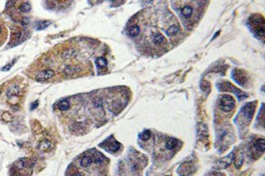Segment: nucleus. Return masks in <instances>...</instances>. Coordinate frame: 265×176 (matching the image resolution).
<instances>
[{
	"label": "nucleus",
	"instance_id": "10",
	"mask_svg": "<svg viewBox=\"0 0 265 176\" xmlns=\"http://www.w3.org/2000/svg\"><path fill=\"white\" fill-rule=\"evenodd\" d=\"M180 12H181V14L183 15L185 18L188 19V18H190L191 15L193 14V8L190 7V6H185V7H183L181 10H180Z\"/></svg>",
	"mask_w": 265,
	"mask_h": 176
},
{
	"label": "nucleus",
	"instance_id": "18",
	"mask_svg": "<svg viewBox=\"0 0 265 176\" xmlns=\"http://www.w3.org/2000/svg\"><path fill=\"white\" fill-rule=\"evenodd\" d=\"M164 36H163L162 34H155L154 37H153V42H154V43L157 44V45L162 44L164 42Z\"/></svg>",
	"mask_w": 265,
	"mask_h": 176
},
{
	"label": "nucleus",
	"instance_id": "4",
	"mask_svg": "<svg viewBox=\"0 0 265 176\" xmlns=\"http://www.w3.org/2000/svg\"><path fill=\"white\" fill-rule=\"evenodd\" d=\"M54 75V71H52V70H44V71H40L39 73L35 76V79L37 81H41V82L42 81H46V80H48L50 78H53Z\"/></svg>",
	"mask_w": 265,
	"mask_h": 176
},
{
	"label": "nucleus",
	"instance_id": "15",
	"mask_svg": "<svg viewBox=\"0 0 265 176\" xmlns=\"http://www.w3.org/2000/svg\"><path fill=\"white\" fill-rule=\"evenodd\" d=\"M244 110H245L246 116L248 119H251L252 116H253V113H254V107L253 106H249V105H246Z\"/></svg>",
	"mask_w": 265,
	"mask_h": 176
},
{
	"label": "nucleus",
	"instance_id": "12",
	"mask_svg": "<svg viewBox=\"0 0 265 176\" xmlns=\"http://www.w3.org/2000/svg\"><path fill=\"white\" fill-rule=\"evenodd\" d=\"M50 25V22L49 20H44V21H38L34 24V27L38 30H43L45 29L47 27H49Z\"/></svg>",
	"mask_w": 265,
	"mask_h": 176
},
{
	"label": "nucleus",
	"instance_id": "2",
	"mask_svg": "<svg viewBox=\"0 0 265 176\" xmlns=\"http://www.w3.org/2000/svg\"><path fill=\"white\" fill-rule=\"evenodd\" d=\"M234 105H235V102H234V100L231 96L224 95L220 100L221 109L226 111V112L231 111V109L234 108Z\"/></svg>",
	"mask_w": 265,
	"mask_h": 176
},
{
	"label": "nucleus",
	"instance_id": "9",
	"mask_svg": "<svg viewBox=\"0 0 265 176\" xmlns=\"http://www.w3.org/2000/svg\"><path fill=\"white\" fill-rule=\"evenodd\" d=\"M92 159H91V157L89 156H84L81 159V161H80V165L82 166V167H88V166H90L91 164H92Z\"/></svg>",
	"mask_w": 265,
	"mask_h": 176
},
{
	"label": "nucleus",
	"instance_id": "5",
	"mask_svg": "<svg viewBox=\"0 0 265 176\" xmlns=\"http://www.w3.org/2000/svg\"><path fill=\"white\" fill-rule=\"evenodd\" d=\"M7 36V30L5 28L4 23L0 20V46L4 43Z\"/></svg>",
	"mask_w": 265,
	"mask_h": 176
},
{
	"label": "nucleus",
	"instance_id": "7",
	"mask_svg": "<svg viewBox=\"0 0 265 176\" xmlns=\"http://www.w3.org/2000/svg\"><path fill=\"white\" fill-rule=\"evenodd\" d=\"M119 149H120V144H119L117 141H115V140L108 143V144H107V150L110 151V152H118Z\"/></svg>",
	"mask_w": 265,
	"mask_h": 176
},
{
	"label": "nucleus",
	"instance_id": "3",
	"mask_svg": "<svg viewBox=\"0 0 265 176\" xmlns=\"http://www.w3.org/2000/svg\"><path fill=\"white\" fill-rule=\"evenodd\" d=\"M232 78L241 86H245L247 82V76L245 72L241 70H234L232 71Z\"/></svg>",
	"mask_w": 265,
	"mask_h": 176
},
{
	"label": "nucleus",
	"instance_id": "20",
	"mask_svg": "<svg viewBox=\"0 0 265 176\" xmlns=\"http://www.w3.org/2000/svg\"><path fill=\"white\" fill-rule=\"evenodd\" d=\"M176 144H177L176 139H174V138H171V139H169V140L166 142V144H165V147H166L168 150H172L174 147L176 146Z\"/></svg>",
	"mask_w": 265,
	"mask_h": 176
},
{
	"label": "nucleus",
	"instance_id": "11",
	"mask_svg": "<svg viewBox=\"0 0 265 176\" xmlns=\"http://www.w3.org/2000/svg\"><path fill=\"white\" fill-rule=\"evenodd\" d=\"M59 108L61 111H67L70 108V101L68 100H63L59 103Z\"/></svg>",
	"mask_w": 265,
	"mask_h": 176
},
{
	"label": "nucleus",
	"instance_id": "13",
	"mask_svg": "<svg viewBox=\"0 0 265 176\" xmlns=\"http://www.w3.org/2000/svg\"><path fill=\"white\" fill-rule=\"evenodd\" d=\"M19 9H20V11L22 13H27V12H29L31 10V5H30L29 2H23V3H21L20 5Z\"/></svg>",
	"mask_w": 265,
	"mask_h": 176
},
{
	"label": "nucleus",
	"instance_id": "16",
	"mask_svg": "<svg viewBox=\"0 0 265 176\" xmlns=\"http://www.w3.org/2000/svg\"><path fill=\"white\" fill-rule=\"evenodd\" d=\"M179 32V27L177 26V25H172V26H171L168 29H167L166 31V34L167 35H174V34H176L177 33Z\"/></svg>",
	"mask_w": 265,
	"mask_h": 176
},
{
	"label": "nucleus",
	"instance_id": "24",
	"mask_svg": "<svg viewBox=\"0 0 265 176\" xmlns=\"http://www.w3.org/2000/svg\"><path fill=\"white\" fill-rule=\"evenodd\" d=\"M14 63H15V60H13V62H12V63H11L9 65H6V66H5L4 68L2 69V71H8V70H10V68L12 67V66H13V64H14Z\"/></svg>",
	"mask_w": 265,
	"mask_h": 176
},
{
	"label": "nucleus",
	"instance_id": "6",
	"mask_svg": "<svg viewBox=\"0 0 265 176\" xmlns=\"http://www.w3.org/2000/svg\"><path fill=\"white\" fill-rule=\"evenodd\" d=\"M254 147L256 151L258 152H264V148H265V142L264 139L263 138H260V139H257L256 141L254 144Z\"/></svg>",
	"mask_w": 265,
	"mask_h": 176
},
{
	"label": "nucleus",
	"instance_id": "23",
	"mask_svg": "<svg viewBox=\"0 0 265 176\" xmlns=\"http://www.w3.org/2000/svg\"><path fill=\"white\" fill-rule=\"evenodd\" d=\"M2 118L5 120V121H11L13 119V116L11 115L9 113H4L3 115H2Z\"/></svg>",
	"mask_w": 265,
	"mask_h": 176
},
{
	"label": "nucleus",
	"instance_id": "14",
	"mask_svg": "<svg viewBox=\"0 0 265 176\" xmlns=\"http://www.w3.org/2000/svg\"><path fill=\"white\" fill-rule=\"evenodd\" d=\"M128 32H129V34H130L132 37H136V36L139 35V34H140V28H139L138 26L134 25V26H132V27L129 28Z\"/></svg>",
	"mask_w": 265,
	"mask_h": 176
},
{
	"label": "nucleus",
	"instance_id": "17",
	"mask_svg": "<svg viewBox=\"0 0 265 176\" xmlns=\"http://www.w3.org/2000/svg\"><path fill=\"white\" fill-rule=\"evenodd\" d=\"M96 64L98 68H103L107 65V61L104 57H98L96 59Z\"/></svg>",
	"mask_w": 265,
	"mask_h": 176
},
{
	"label": "nucleus",
	"instance_id": "22",
	"mask_svg": "<svg viewBox=\"0 0 265 176\" xmlns=\"http://www.w3.org/2000/svg\"><path fill=\"white\" fill-rule=\"evenodd\" d=\"M150 136H151L150 131H148V130H145V131H143V133H142V135H141V138L143 139V141H146V140H148V139H149Z\"/></svg>",
	"mask_w": 265,
	"mask_h": 176
},
{
	"label": "nucleus",
	"instance_id": "25",
	"mask_svg": "<svg viewBox=\"0 0 265 176\" xmlns=\"http://www.w3.org/2000/svg\"><path fill=\"white\" fill-rule=\"evenodd\" d=\"M0 94H1V92H0Z\"/></svg>",
	"mask_w": 265,
	"mask_h": 176
},
{
	"label": "nucleus",
	"instance_id": "26",
	"mask_svg": "<svg viewBox=\"0 0 265 176\" xmlns=\"http://www.w3.org/2000/svg\"><path fill=\"white\" fill-rule=\"evenodd\" d=\"M112 1H114V0H112Z\"/></svg>",
	"mask_w": 265,
	"mask_h": 176
},
{
	"label": "nucleus",
	"instance_id": "19",
	"mask_svg": "<svg viewBox=\"0 0 265 176\" xmlns=\"http://www.w3.org/2000/svg\"><path fill=\"white\" fill-rule=\"evenodd\" d=\"M91 159H92V161L95 163H101L104 159V158L101 153H95L94 155L91 156Z\"/></svg>",
	"mask_w": 265,
	"mask_h": 176
},
{
	"label": "nucleus",
	"instance_id": "21",
	"mask_svg": "<svg viewBox=\"0 0 265 176\" xmlns=\"http://www.w3.org/2000/svg\"><path fill=\"white\" fill-rule=\"evenodd\" d=\"M242 162H243V155L242 154H238L237 156L235 157L234 159V163H235V166L237 168L241 167V166L242 165Z\"/></svg>",
	"mask_w": 265,
	"mask_h": 176
},
{
	"label": "nucleus",
	"instance_id": "8",
	"mask_svg": "<svg viewBox=\"0 0 265 176\" xmlns=\"http://www.w3.org/2000/svg\"><path fill=\"white\" fill-rule=\"evenodd\" d=\"M38 149L40 151H43V152H46L48 151L50 147V142L49 140H44V141H41V142L38 144Z\"/></svg>",
	"mask_w": 265,
	"mask_h": 176
},
{
	"label": "nucleus",
	"instance_id": "1",
	"mask_svg": "<svg viewBox=\"0 0 265 176\" xmlns=\"http://www.w3.org/2000/svg\"><path fill=\"white\" fill-rule=\"evenodd\" d=\"M221 91H226V92H230L231 91V93H234L240 98V100H243L244 98L247 97V94L244 93L243 92L240 91L238 88L234 87L232 85L229 83V82H224L223 84L220 85V87H219Z\"/></svg>",
	"mask_w": 265,
	"mask_h": 176
}]
</instances>
